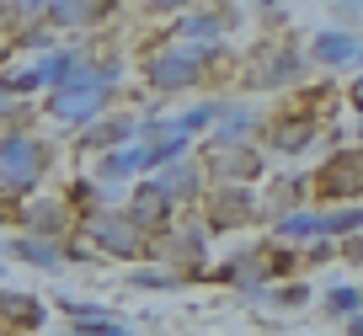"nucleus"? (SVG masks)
Masks as SVG:
<instances>
[{"label":"nucleus","instance_id":"nucleus-1","mask_svg":"<svg viewBox=\"0 0 363 336\" xmlns=\"http://www.w3.org/2000/svg\"><path fill=\"white\" fill-rule=\"evenodd\" d=\"M310 192L320 203H363V145L331 150L310 177Z\"/></svg>","mask_w":363,"mask_h":336},{"label":"nucleus","instance_id":"nucleus-2","mask_svg":"<svg viewBox=\"0 0 363 336\" xmlns=\"http://www.w3.org/2000/svg\"><path fill=\"white\" fill-rule=\"evenodd\" d=\"M315 134H320L315 107H289V112H272L267 123H262V139H267V150H278V155H305V150L315 145Z\"/></svg>","mask_w":363,"mask_h":336},{"label":"nucleus","instance_id":"nucleus-3","mask_svg":"<svg viewBox=\"0 0 363 336\" xmlns=\"http://www.w3.org/2000/svg\"><path fill=\"white\" fill-rule=\"evenodd\" d=\"M107 75H69V86H59L48 96V112H54L59 123H75V118H91V112H102L107 101Z\"/></svg>","mask_w":363,"mask_h":336},{"label":"nucleus","instance_id":"nucleus-4","mask_svg":"<svg viewBox=\"0 0 363 336\" xmlns=\"http://www.w3.org/2000/svg\"><path fill=\"white\" fill-rule=\"evenodd\" d=\"M203 59H208V48H198V43H182L177 48V43H171L166 54H155L145 65V75L155 80L160 91H187L198 75H203Z\"/></svg>","mask_w":363,"mask_h":336},{"label":"nucleus","instance_id":"nucleus-5","mask_svg":"<svg viewBox=\"0 0 363 336\" xmlns=\"http://www.w3.org/2000/svg\"><path fill=\"white\" fill-rule=\"evenodd\" d=\"M257 213H262V203H257V192H251V187H214V192H208L203 224H208V230H219V235H230V230H246Z\"/></svg>","mask_w":363,"mask_h":336},{"label":"nucleus","instance_id":"nucleus-6","mask_svg":"<svg viewBox=\"0 0 363 336\" xmlns=\"http://www.w3.org/2000/svg\"><path fill=\"white\" fill-rule=\"evenodd\" d=\"M43 166H48V150L38 139H6L0 145V187H11V192L33 187L43 177Z\"/></svg>","mask_w":363,"mask_h":336},{"label":"nucleus","instance_id":"nucleus-7","mask_svg":"<svg viewBox=\"0 0 363 336\" xmlns=\"http://www.w3.org/2000/svg\"><path fill=\"white\" fill-rule=\"evenodd\" d=\"M299 69H305V59H299L294 43H267V48H257V59H251L246 86H267V91L272 86H294Z\"/></svg>","mask_w":363,"mask_h":336},{"label":"nucleus","instance_id":"nucleus-8","mask_svg":"<svg viewBox=\"0 0 363 336\" xmlns=\"http://www.w3.org/2000/svg\"><path fill=\"white\" fill-rule=\"evenodd\" d=\"M305 198H310V177L305 171H278V177L262 187V213L267 219H289V213H299L305 208Z\"/></svg>","mask_w":363,"mask_h":336},{"label":"nucleus","instance_id":"nucleus-9","mask_svg":"<svg viewBox=\"0 0 363 336\" xmlns=\"http://www.w3.org/2000/svg\"><path fill=\"white\" fill-rule=\"evenodd\" d=\"M208 171H214L219 187H251L262 177V155H257V145H219Z\"/></svg>","mask_w":363,"mask_h":336},{"label":"nucleus","instance_id":"nucleus-10","mask_svg":"<svg viewBox=\"0 0 363 336\" xmlns=\"http://www.w3.org/2000/svg\"><path fill=\"white\" fill-rule=\"evenodd\" d=\"M358 48H363V38L352 27H326V33L310 38V59L320 69H352L358 65Z\"/></svg>","mask_w":363,"mask_h":336},{"label":"nucleus","instance_id":"nucleus-11","mask_svg":"<svg viewBox=\"0 0 363 336\" xmlns=\"http://www.w3.org/2000/svg\"><path fill=\"white\" fill-rule=\"evenodd\" d=\"M214 139L219 145H251L262 134V112L257 107H240V101H219V118H214Z\"/></svg>","mask_w":363,"mask_h":336},{"label":"nucleus","instance_id":"nucleus-12","mask_svg":"<svg viewBox=\"0 0 363 336\" xmlns=\"http://www.w3.org/2000/svg\"><path fill=\"white\" fill-rule=\"evenodd\" d=\"M166 213H171V198L150 181V187H139L134 198H128V213H123V219L134 224V230H155V224H166Z\"/></svg>","mask_w":363,"mask_h":336},{"label":"nucleus","instance_id":"nucleus-13","mask_svg":"<svg viewBox=\"0 0 363 336\" xmlns=\"http://www.w3.org/2000/svg\"><path fill=\"white\" fill-rule=\"evenodd\" d=\"M91 235L102 240L113 257H145V235H139L128 219H96V224H91Z\"/></svg>","mask_w":363,"mask_h":336},{"label":"nucleus","instance_id":"nucleus-14","mask_svg":"<svg viewBox=\"0 0 363 336\" xmlns=\"http://www.w3.org/2000/svg\"><path fill=\"white\" fill-rule=\"evenodd\" d=\"M272 224H278V235H284V240H320V235H326V208H299V213L272 219Z\"/></svg>","mask_w":363,"mask_h":336},{"label":"nucleus","instance_id":"nucleus-15","mask_svg":"<svg viewBox=\"0 0 363 336\" xmlns=\"http://www.w3.org/2000/svg\"><path fill=\"white\" fill-rule=\"evenodd\" d=\"M155 187L166 192L171 203H193V198H198V171H193V166H182V160H177V171H166V177H160Z\"/></svg>","mask_w":363,"mask_h":336},{"label":"nucleus","instance_id":"nucleus-16","mask_svg":"<svg viewBox=\"0 0 363 336\" xmlns=\"http://www.w3.org/2000/svg\"><path fill=\"white\" fill-rule=\"evenodd\" d=\"M134 171H150V150H145V145L113 150V155L102 160V177H107V181H113V177H134Z\"/></svg>","mask_w":363,"mask_h":336},{"label":"nucleus","instance_id":"nucleus-17","mask_svg":"<svg viewBox=\"0 0 363 336\" xmlns=\"http://www.w3.org/2000/svg\"><path fill=\"white\" fill-rule=\"evenodd\" d=\"M326 315H337V320H352V315H363V289H352V283H337V289L326 293Z\"/></svg>","mask_w":363,"mask_h":336},{"label":"nucleus","instance_id":"nucleus-18","mask_svg":"<svg viewBox=\"0 0 363 336\" xmlns=\"http://www.w3.org/2000/svg\"><path fill=\"white\" fill-rule=\"evenodd\" d=\"M347 235H363V208H331L326 213V240H347Z\"/></svg>","mask_w":363,"mask_h":336},{"label":"nucleus","instance_id":"nucleus-19","mask_svg":"<svg viewBox=\"0 0 363 336\" xmlns=\"http://www.w3.org/2000/svg\"><path fill=\"white\" fill-rule=\"evenodd\" d=\"M11 251H16L22 262H33V267H59V262H65L54 240H11Z\"/></svg>","mask_w":363,"mask_h":336},{"label":"nucleus","instance_id":"nucleus-20","mask_svg":"<svg viewBox=\"0 0 363 336\" xmlns=\"http://www.w3.org/2000/svg\"><path fill=\"white\" fill-rule=\"evenodd\" d=\"M257 299H262V304H278V310H305V304H310V289H305V283H284V289H262Z\"/></svg>","mask_w":363,"mask_h":336},{"label":"nucleus","instance_id":"nucleus-21","mask_svg":"<svg viewBox=\"0 0 363 336\" xmlns=\"http://www.w3.org/2000/svg\"><path fill=\"white\" fill-rule=\"evenodd\" d=\"M134 134V123L128 118H113V123H102V128H86V150H107V145H118V139H128Z\"/></svg>","mask_w":363,"mask_h":336},{"label":"nucleus","instance_id":"nucleus-22","mask_svg":"<svg viewBox=\"0 0 363 336\" xmlns=\"http://www.w3.org/2000/svg\"><path fill=\"white\" fill-rule=\"evenodd\" d=\"M69 75H75V54H54L38 65V80H48V86H69Z\"/></svg>","mask_w":363,"mask_h":336},{"label":"nucleus","instance_id":"nucleus-23","mask_svg":"<svg viewBox=\"0 0 363 336\" xmlns=\"http://www.w3.org/2000/svg\"><path fill=\"white\" fill-rule=\"evenodd\" d=\"M59 224H65L59 203H38V208H33V230H59Z\"/></svg>","mask_w":363,"mask_h":336},{"label":"nucleus","instance_id":"nucleus-24","mask_svg":"<svg viewBox=\"0 0 363 336\" xmlns=\"http://www.w3.org/2000/svg\"><path fill=\"white\" fill-rule=\"evenodd\" d=\"M182 33H193V38H219V16H187V22H182Z\"/></svg>","mask_w":363,"mask_h":336},{"label":"nucleus","instance_id":"nucleus-25","mask_svg":"<svg viewBox=\"0 0 363 336\" xmlns=\"http://www.w3.org/2000/svg\"><path fill=\"white\" fill-rule=\"evenodd\" d=\"M139 283H145V289H166V283H177V278H166V272H139Z\"/></svg>","mask_w":363,"mask_h":336},{"label":"nucleus","instance_id":"nucleus-26","mask_svg":"<svg viewBox=\"0 0 363 336\" xmlns=\"http://www.w3.org/2000/svg\"><path fill=\"white\" fill-rule=\"evenodd\" d=\"M75 336H128L123 325H96V331H75Z\"/></svg>","mask_w":363,"mask_h":336},{"label":"nucleus","instance_id":"nucleus-27","mask_svg":"<svg viewBox=\"0 0 363 336\" xmlns=\"http://www.w3.org/2000/svg\"><path fill=\"white\" fill-rule=\"evenodd\" d=\"M347 101H352V107L363 112V75H358V80H352V86H347Z\"/></svg>","mask_w":363,"mask_h":336},{"label":"nucleus","instance_id":"nucleus-28","mask_svg":"<svg viewBox=\"0 0 363 336\" xmlns=\"http://www.w3.org/2000/svg\"><path fill=\"white\" fill-rule=\"evenodd\" d=\"M155 11H177V6H193V0H150Z\"/></svg>","mask_w":363,"mask_h":336},{"label":"nucleus","instance_id":"nucleus-29","mask_svg":"<svg viewBox=\"0 0 363 336\" xmlns=\"http://www.w3.org/2000/svg\"><path fill=\"white\" fill-rule=\"evenodd\" d=\"M347 336H363V315H352V320H347Z\"/></svg>","mask_w":363,"mask_h":336},{"label":"nucleus","instance_id":"nucleus-30","mask_svg":"<svg viewBox=\"0 0 363 336\" xmlns=\"http://www.w3.org/2000/svg\"><path fill=\"white\" fill-rule=\"evenodd\" d=\"M6 96H11V91H6V86H0V107H6Z\"/></svg>","mask_w":363,"mask_h":336},{"label":"nucleus","instance_id":"nucleus-31","mask_svg":"<svg viewBox=\"0 0 363 336\" xmlns=\"http://www.w3.org/2000/svg\"><path fill=\"white\" fill-rule=\"evenodd\" d=\"M358 134H363V112H358Z\"/></svg>","mask_w":363,"mask_h":336},{"label":"nucleus","instance_id":"nucleus-32","mask_svg":"<svg viewBox=\"0 0 363 336\" xmlns=\"http://www.w3.org/2000/svg\"><path fill=\"white\" fill-rule=\"evenodd\" d=\"M337 6H342V0H337Z\"/></svg>","mask_w":363,"mask_h":336}]
</instances>
